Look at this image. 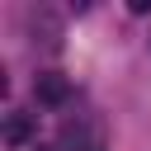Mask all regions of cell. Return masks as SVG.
<instances>
[{"label":"cell","mask_w":151,"mask_h":151,"mask_svg":"<svg viewBox=\"0 0 151 151\" xmlns=\"http://www.w3.org/2000/svg\"><path fill=\"white\" fill-rule=\"evenodd\" d=\"M104 123L99 118H76L61 127V151H104Z\"/></svg>","instance_id":"obj_1"},{"label":"cell","mask_w":151,"mask_h":151,"mask_svg":"<svg viewBox=\"0 0 151 151\" xmlns=\"http://www.w3.org/2000/svg\"><path fill=\"white\" fill-rule=\"evenodd\" d=\"M33 99H38L42 109H61V104L71 99V80H66L61 71H38V76H33Z\"/></svg>","instance_id":"obj_2"},{"label":"cell","mask_w":151,"mask_h":151,"mask_svg":"<svg viewBox=\"0 0 151 151\" xmlns=\"http://www.w3.org/2000/svg\"><path fill=\"white\" fill-rule=\"evenodd\" d=\"M0 137H5V146H28V142L38 137V127H33V113H19V109H9V113H5V127H0Z\"/></svg>","instance_id":"obj_3"},{"label":"cell","mask_w":151,"mask_h":151,"mask_svg":"<svg viewBox=\"0 0 151 151\" xmlns=\"http://www.w3.org/2000/svg\"><path fill=\"white\" fill-rule=\"evenodd\" d=\"M38 151H42V146H38Z\"/></svg>","instance_id":"obj_4"}]
</instances>
